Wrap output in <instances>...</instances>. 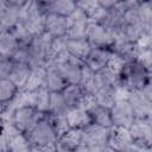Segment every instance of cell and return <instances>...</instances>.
I'll return each instance as SVG.
<instances>
[{
    "label": "cell",
    "instance_id": "6da1fadb",
    "mask_svg": "<svg viewBox=\"0 0 152 152\" xmlns=\"http://www.w3.org/2000/svg\"><path fill=\"white\" fill-rule=\"evenodd\" d=\"M45 13L44 1H24L20 7L19 23L32 37H36L44 32Z\"/></svg>",
    "mask_w": 152,
    "mask_h": 152
},
{
    "label": "cell",
    "instance_id": "7a4b0ae2",
    "mask_svg": "<svg viewBox=\"0 0 152 152\" xmlns=\"http://www.w3.org/2000/svg\"><path fill=\"white\" fill-rule=\"evenodd\" d=\"M52 37L48 32H43L32 38L30 44L27 45L28 57H30V66H44L49 59V51Z\"/></svg>",
    "mask_w": 152,
    "mask_h": 152
},
{
    "label": "cell",
    "instance_id": "3957f363",
    "mask_svg": "<svg viewBox=\"0 0 152 152\" xmlns=\"http://www.w3.org/2000/svg\"><path fill=\"white\" fill-rule=\"evenodd\" d=\"M151 81V71L138 64L135 61L127 62L122 74L120 75V83L129 89H141Z\"/></svg>",
    "mask_w": 152,
    "mask_h": 152
},
{
    "label": "cell",
    "instance_id": "277c9868",
    "mask_svg": "<svg viewBox=\"0 0 152 152\" xmlns=\"http://www.w3.org/2000/svg\"><path fill=\"white\" fill-rule=\"evenodd\" d=\"M27 139L31 144V146H49V145H55L57 141V134L55 133L51 124L44 116L40 119L37 125L26 134Z\"/></svg>",
    "mask_w": 152,
    "mask_h": 152
},
{
    "label": "cell",
    "instance_id": "5b68a950",
    "mask_svg": "<svg viewBox=\"0 0 152 152\" xmlns=\"http://www.w3.org/2000/svg\"><path fill=\"white\" fill-rule=\"evenodd\" d=\"M44 116H45V114L38 112L33 107H30V106L20 107L14 110L13 124L21 133L27 134L37 125V122L40 119H43Z\"/></svg>",
    "mask_w": 152,
    "mask_h": 152
},
{
    "label": "cell",
    "instance_id": "8992f818",
    "mask_svg": "<svg viewBox=\"0 0 152 152\" xmlns=\"http://www.w3.org/2000/svg\"><path fill=\"white\" fill-rule=\"evenodd\" d=\"M24 1L2 0L0 5V24L5 30L13 28L19 23L20 7Z\"/></svg>",
    "mask_w": 152,
    "mask_h": 152
},
{
    "label": "cell",
    "instance_id": "52a82bcc",
    "mask_svg": "<svg viewBox=\"0 0 152 152\" xmlns=\"http://www.w3.org/2000/svg\"><path fill=\"white\" fill-rule=\"evenodd\" d=\"M127 102L129 103L135 119H151L152 101L146 99L140 89H131Z\"/></svg>",
    "mask_w": 152,
    "mask_h": 152
},
{
    "label": "cell",
    "instance_id": "ba28073f",
    "mask_svg": "<svg viewBox=\"0 0 152 152\" xmlns=\"http://www.w3.org/2000/svg\"><path fill=\"white\" fill-rule=\"evenodd\" d=\"M108 134L109 128L91 122L83 128V144L90 147H106Z\"/></svg>",
    "mask_w": 152,
    "mask_h": 152
},
{
    "label": "cell",
    "instance_id": "9c48e42d",
    "mask_svg": "<svg viewBox=\"0 0 152 152\" xmlns=\"http://www.w3.org/2000/svg\"><path fill=\"white\" fill-rule=\"evenodd\" d=\"M128 131L134 142L146 146L152 145V119H135Z\"/></svg>",
    "mask_w": 152,
    "mask_h": 152
},
{
    "label": "cell",
    "instance_id": "30bf717a",
    "mask_svg": "<svg viewBox=\"0 0 152 152\" xmlns=\"http://www.w3.org/2000/svg\"><path fill=\"white\" fill-rule=\"evenodd\" d=\"M132 142H133V139L128 128L120 127V126H112L109 128L107 147L116 152H124Z\"/></svg>",
    "mask_w": 152,
    "mask_h": 152
},
{
    "label": "cell",
    "instance_id": "8fae6325",
    "mask_svg": "<svg viewBox=\"0 0 152 152\" xmlns=\"http://www.w3.org/2000/svg\"><path fill=\"white\" fill-rule=\"evenodd\" d=\"M86 39L89 42V44L93 48H110L112 44V37L108 33V31L97 23H88L87 25V32H86Z\"/></svg>",
    "mask_w": 152,
    "mask_h": 152
},
{
    "label": "cell",
    "instance_id": "7c38bea8",
    "mask_svg": "<svg viewBox=\"0 0 152 152\" xmlns=\"http://www.w3.org/2000/svg\"><path fill=\"white\" fill-rule=\"evenodd\" d=\"M110 116L113 126H120L126 128H128L135 120L134 113L127 101L115 102L114 106L110 108Z\"/></svg>",
    "mask_w": 152,
    "mask_h": 152
},
{
    "label": "cell",
    "instance_id": "4fadbf2b",
    "mask_svg": "<svg viewBox=\"0 0 152 152\" xmlns=\"http://www.w3.org/2000/svg\"><path fill=\"white\" fill-rule=\"evenodd\" d=\"M69 27L68 18L57 15L53 13H45L44 18V31L48 32L52 38L65 37Z\"/></svg>",
    "mask_w": 152,
    "mask_h": 152
},
{
    "label": "cell",
    "instance_id": "5bb4252c",
    "mask_svg": "<svg viewBox=\"0 0 152 152\" xmlns=\"http://www.w3.org/2000/svg\"><path fill=\"white\" fill-rule=\"evenodd\" d=\"M46 69V78H45V88L50 93H61L66 87V81L63 77L59 68L51 63L45 66Z\"/></svg>",
    "mask_w": 152,
    "mask_h": 152
},
{
    "label": "cell",
    "instance_id": "9a60e30c",
    "mask_svg": "<svg viewBox=\"0 0 152 152\" xmlns=\"http://www.w3.org/2000/svg\"><path fill=\"white\" fill-rule=\"evenodd\" d=\"M76 6L80 7L88 17L89 23L101 24L106 18L107 11L102 8L99 4V0H81L76 1Z\"/></svg>",
    "mask_w": 152,
    "mask_h": 152
},
{
    "label": "cell",
    "instance_id": "2e32d148",
    "mask_svg": "<svg viewBox=\"0 0 152 152\" xmlns=\"http://www.w3.org/2000/svg\"><path fill=\"white\" fill-rule=\"evenodd\" d=\"M110 55V50L107 48H93L86 61L83 62L88 68H90L94 72L106 68Z\"/></svg>",
    "mask_w": 152,
    "mask_h": 152
},
{
    "label": "cell",
    "instance_id": "e0dca14e",
    "mask_svg": "<svg viewBox=\"0 0 152 152\" xmlns=\"http://www.w3.org/2000/svg\"><path fill=\"white\" fill-rule=\"evenodd\" d=\"M65 118L68 120L70 128H82L83 129L86 126H88L89 124L93 122L91 115L78 107L69 108L65 114Z\"/></svg>",
    "mask_w": 152,
    "mask_h": 152
},
{
    "label": "cell",
    "instance_id": "ac0fdd59",
    "mask_svg": "<svg viewBox=\"0 0 152 152\" xmlns=\"http://www.w3.org/2000/svg\"><path fill=\"white\" fill-rule=\"evenodd\" d=\"M91 49H93V46L89 44V42L87 39H77V40L66 39L65 50L69 52V55H71L72 57L77 58L82 62L86 61V58L90 53Z\"/></svg>",
    "mask_w": 152,
    "mask_h": 152
},
{
    "label": "cell",
    "instance_id": "d6986e66",
    "mask_svg": "<svg viewBox=\"0 0 152 152\" xmlns=\"http://www.w3.org/2000/svg\"><path fill=\"white\" fill-rule=\"evenodd\" d=\"M20 44L12 33L11 30H4L0 33V56L11 58L14 52L19 49Z\"/></svg>",
    "mask_w": 152,
    "mask_h": 152
},
{
    "label": "cell",
    "instance_id": "ffe728a7",
    "mask_svg": "<svg viewBox=\"0 0 152 152\" xmlns=\"http://www.w3.org/2000/svg\"><path fill=\"white\" fill-rule=\"evenodd\" d=\"M44 7L46 13H53L66 18L76 8V1H71V0L44 1Z\"/></svg>",
    "mask_w": 152,
    "mask_h": 152
},
{
    "label": "cell",
    "instance_id": "44dd1931",
    "mask_svg": "<svg viewBox=\"0 0 152 152\" xmlns=\"http://www.w3.org/2000/svg\"><path fill=\"white\" fill-rule=\"evenodd\" d=\"M45 78H46V69L44 66H32L30 70L27 82L23 88V90L33 91L42 87H45Z\"/></svg>",
    "mask_w": 152,
    "mask_h": 152
},
{
    "label": "cell",
    "instance_id": "7402d4cb",
    "mask_svg": "<svg viewBox=\"0 0 152 152\" xmlns=\"http://www.w3.org/2000/svg\"><path fill=\"white\" fill-rule=\"evenodd\" d=\"M30 70H31L30 65H26V64H14L13 63L11 72L8 75V80L12 81L14 83V86L19 90H23V88L25 87V84L27 82V78H28V75H30Z\"/></svg>",
    "mask_w": 152,
    "mask_h": 152
},
{
    "label": "cell",
    "instance_id": "603a6c76",
    "mask_svg": "<svg viewBox=\"0 0 152 152\" xmlns=\"http://www.w3.org/2000/svg\"><path fill=\"white\" fill-rule=\"evenodd\" d=\"M61 144L66 146L69 150L74 151L77 146L83 144V129L82 128H70L65 134L57 139Z\"/></svg>",
    "mask_w": 152,
    "mask_h": 152
},
{
    "label": "cell",
    "instance_id": "cb8c5ba5",
    "mask_svg": "<svg viewBox=\"0 0 152 152\" xmlns=\"http://www.w3.org/2000/svg\"><path fill=\"white\" fill-rule=\"evenodd\" d=\"M65 103L68 104L69 108L76 107L80 99L84 94L82 87L80 84H66V87L61 91Z\"/></svg>",
    "mask_w": 152,
    "mask_h": 152
},
{
    "label": "cell",
    "instance_id": "d4e9b609",
    "mask_svg": "<svg viewBox=\"0 0 152 152\" xmlns=\"http://www.w3.org/2000/svg\"><path fill=\"white\" fill-rule=\"evenodd\" d=\"M68 109H69V107L65 103L61 93H50L49 109H48L46 114H49V115H65Z\"/></svg>",
    "mask_w": 152,
    "mask_h": 152
},
{
    "label": "cell",
    "instance_id": "484cf974",
    "mask_svg": "<svg viewBox=\"0 0 152 152\" xmlns=\"http://www.w3.org/2000/svg\"><path fill=\"white\" fill-rule=\"evenodd\" d=\"M49 100H50V91L45 87L33 90V108H36L38 112L43 114L48 113Z\"/></svg>",
    "mask_w": 152,
    "mask_h": 152
},
{
    "label": "cell",
    "instance_id": "4316f807",
    "mask_svg": "<svg viewBox=\"0 0 152 152\" xmlns=\"http://www.w3.org/2000/svg\"><path fill=\"white\" fill-rule=\"evenodd\" d=\"M95 78L100 86V88H113L116 84L120 83V77L114 75L112 71H109L107 68H103L95 72Z\"/></svg>",
    "mask_w": 152,
    "mask_h": 152
},
{
    "label": "cell",
    "instance_id": "83f0119b",
    "mask_svg": "<svg viewBox=\"0 0 152 152\" xmlns=\"http://www.w3.org/2000/svg\"><path fill=\"white\" fill-rule=\"evenodd\" d=\"M19 89L8 78L0 80V104H6L15 96Z\"/></svg>",
    "mask_w": 152,
    "mask_h": 152
},
{
    "label": "cell",
    "instance_id": "f1b7e54d",
    "mask_svg": "<svg viewBox=\"0 0 152 152\" xmlns=\"http://www.w3.org/2000/svg\"><path fill=\"white\" fill-rule=\"evenodd\" d=\"M90 115H91L93 122L96 124V125L103 126L106 128H110L113 126L112 116H110V109H107V108H103V107L97 106L90 113Z\"/></svg>",
    "mask_w": 152,
    "mask_h": 152
},
{
    "label": "cell",
    "instance_id": "f546056e",
    "mask_svg": "<svg viewBox=\"0 0 152 152\" xmlns=\"http://www.w3.org/2000/svg\"><path fill=\"white\" fill-rule=\"evenodd\" d=\"M45 116L49 120V122L51 124L55 133L57 134V138H61L63 134H65L70 129V126L68 124L65 115H49V114H46Z\"/></svg>",
    "mask_w": 152,
    "mask_h": 152
},
{
    "label": "cell",
    "instance_id": "4dcf8cb0",
    "mask_svg": "<svg viewBox=\"0 0 152 152\" xmlns=\"http://www.w3.org/2000/svg\"><path fill=\"white\" fill-rule=\"evenodd\" d=\"M95 99L97 102V106L110 109L114 103H115V99H114V94H113V88H102L100 89L96 94H95Z\"/></svg>",
    "mask_w": 152,
    "mask_h": 152
},
{
    "label": "cell",
    "instance_id": "1f68e13d",
    "mask_svg": "<svg viewBox=\"0 0 152 152\" xmlns=\"http://www.w3.org/2000/svg\"><path fill=\"white\" fill-rule=\"evenodd\" d=\"M126 64H127V61L124 57H121V56H119V55H116V53L110 51V55H109L108 62L106 64V68L109 71H112L114 75L120 77V75L122 74Z\"/></svg>",
    "mask_w": 152,
    "mask_h": 152
},
{
    "label": "cell",
    "instance_id": "d6a6232c",
    "mask_svg": "<svg viewBox=\"0 0 152 152\" xmlns=\"http://www.w3.org/2000/svg\"><path fill=\"white\" fill-rule=\"evenodd\" d=\"M87 25H88V23H72V24H69L68 31L65 33V38L70 39V40L86 39Z\"/></svg>",
    "mask_w": 152,
    "mask_h": 152
},
{
    "label": "cell",
    "instance_id": "836d02e7",
    "mask_svg": "<svg viewBox=\"0 0 152 152\" xmlns=\"http://www.w3.org/2000/svg\"><path fill=\"white\" fill-rule=\"evenodd\" d=\"M138 12L144 25L152 26V1H139Z\"/></svg>",
    "mask_w": 152,
    "mask_h": 152
},
{
    "label": "cell",
    "instance_id": "e575fe53",
    "mask_svg": "<svg viewBox=\"0 0 152 152\" xmlns=\"http://www.w3.org/2000/svg\"><path fill=\"white\" fill-rule=\"evenodd\" d=\"M134 61L144 66L146 70L151 71V63H152V49H138Z\"/></svg>",
    "mask_w": 152,
    "mask_h": 152
},
{
    "label": "cell",
    "instance_id": "d590c367",
    "mask_svg": "<svg viewBox=\"0 0 152 152\" xmlns=\"http://www.w3.org/2000/svg\"><path fill=\"white\" fill-rule=\"evenodd\" d=\"M11 31L14 34V37L17 38V40L19 42L20 46H27L33 38L20 23H18L13 28H11Z\"/></svg>",
    "mask_w": 152,
    "mask_h": 152
},
{
    "label": "cell",
    "instance_id": "8d00e7d4",
    "mask_svg": "<svg viewBox=\"0 0 152 152\" xmlns=\"http://www.w3.org/2000/svg\"><path fill=\"white\" fill-rule=\"evenodd\" d=\"M78 108L86 110L87 113H91L96 107H97V102H96V99H95V95H91V94H87L84 93L82 95V97L80 99L77 106Z\"/></svg>",
    "mask_w": 152,
    "mask_h": 152
},
{
    "label": "cell",
    "instance_id": "74e56055",
    "mask_svg": "<svg viewBox=\"0 0 152 152\" xmlns=\"http://www.w3.org/2000/svg\"><path fill=\"white\" fill-rule=\"evenodd\" d=\"M10 59L14 64H26V65H30V57H28L27 46H19V49L14 52V55Z\"/></svg>",
    "mask_w": 152,
    "mask_h": 152
},
{
    "label": "cell",
    "instance_id": "f35d334b",
    "mask_svg": "<svg viewBox=\"0 0 152 152\" xmlns=\"http://www.w3.org/2000/svg\"><path fill=\"white\" fill-rule=\"evenodd\" d=\"M129 91H131V89L128 87H126L125 84H122V83H119L115 87H113V94H114L115 102L127 101L128 96H129Z\"/></svg>",
    "mask_w": 152,
    "mask_h": 152
},
{
    "label": "cell",
    "instance_id": "ab89813d",
    "mask_svg": "<svg viewBox=\"0 0 152 152\" xmlns=\"http://www.w3.org/2000/svg\"><path fill=\"white\" fill-rule=\"evenodd\" d=\"M134 44L138 49H151V46H152V31L144 32Z\"/></svg>",
    "mask_w": 152,
    "mask_h": 152
},
{
    "label": "cell",
    "instance_id": "60d3db41",
    "mask_svg": "<svg viewBox=\"0 0 152 152\" xmlns=\"http://www.w3.org/2000/svg\"><path fill=\"white\" fill-rule=\"evenodd\" d=\"M12 61L10 58H5V57H0V80L4 78H8V75L11 72L12 69Z\"/></svg>",
    "mask_w": 152,
    "mask_h": 152
},
{
    "label": "cell",
    "instance_id": "b9f144b4",
    "mask_svg": "<svg viewBox=\"0 0 152 152\" xmlns=\"http://www.w3.org/2000/svg\"><path fill=\"white\" fill-rule=\"evenodd\" d=\"M93 75H94V71L90 69V68H88L84 63H83V65H82V68H81V78H80V86L81 87H83L91 77H93Z\"/></svg>",
    "mask_w": 152,
    "mask_h": 152
},
{
    "label": "cell",
    "instance_id": "7bdbcfd3",
    "mask_svg": "<svg viewBox=\"0 0 152 152\" xmlns=\"http://www.w3.org/2000/svg\"><path fill=\"white\" fill-rule=\"evenodd\" d=\"M124 152H152V148H151V146L141 145V144L133 141Z\"/></svg>",
    "mask_w": 152,
    "mask_h": 152
},
{
    "label": "cell",
    "instance_id": "ee69618b",
    "mask_svg": "<svg viewBox=\"0 0 152 152\" xmlns=\"http://www.w3.org/2000/svg\"><path fill=\"white\" fill-rule=\"evenodd\" d=\"M103 147H90V146H87L84 144L77 146L72 152H101Z\"/></svg>",
    "mask_w": 152,
    "mask_h": 152
},
{
    "label": "cell",
    "instance_id": "f6af8a7d",
    "mask_svg": "<svg viewBox=\"0 0 152 152\" xmlns=\"http://www.w3.org/2000/svg\"><path fill=\"white\" fill-rule=\"evenodd\" d=\"M30 152H55V145H49V146H31Z\"/></svg>",
    "mask_w": 152,
    "mask_h": 152
},
{
    "label": "cell",
    "instance_id": "bcb514c9",
    "mask_svg": "<svg viewBox=\"0 0 152 152\" xmlns=\"http://www.w3.org/2000/svg\"><path fill=\"white\" fill-rule=\"evenodd\" d=\"M140 90H141V93L145 95L146 99H148L150 101H152V84H151V81L147 82Z\"/></svg>",
    "mask_w": 152,
    "mask_h": 152
},
{
    "label": "cell",
    "instance_id": "7dc6e473",
    "mask_svg": "<svg viewBox=\"0 0 152 152\" xmlns=\"http://www.w3.org/2000/svg\"><path fill=\"white\" fill-rule=\"evenodd\" d=\"M0 152H10L7 139L1 132H0Z\"/></svg>",
    "mask_w": 152,
    "mask_h": 152
},
{
    "label": "cell",
    "instance_id": "c3c4849f",
    "mask_svg": "<svg viewBox=\"0 0 152 152\" xmlns=\"http://www.w3.org/2000/svg\"><path fill=\"white\" fill-rule=\"evenodd\" d=\"M115 0H99V4H100V6L102 7V8H104L106 11H108V10H110L114 5H115Z\"/></svg>",
    "mask_w": 152,
    "mask_h": 152
},
{
    "label": "cell",
    "instance_id": "681fc988",
    "mask_svg": "<svg viewBox=\"0 0 152 152\" xmlns=\"http://www.w3.org/2000/svg\"><path fill=\"white\" fill-rule=\"evenodd\" d=\"M101 152H116V151H114V150H112V148H109V147H107V146H106V147H103V148H102V151H101Z\"/></svg>",
    "mask_w": 152,
    "mask_h": 152
},
{
    "label": "cell",
    "instance_id": "f907efd6",
    "mask_svg": "<svg viewBox=\"0 0 152 152\" xmlns=\"http://www.w3.org/2000/svg\"><path fill=\"white\" fill-rule=\"evenodd\" d=\"M4 30H5V28H4V27H2V25H1V24H0V33H1V32H2V31H4Z\"/></svg>",
    "mask_w": 152,
    "mask_h": 152
},
{
    "label": "cell",
    "instance_id": "816d5d0a",
    "mask_svg": "<svg viewBox=\"0 0 152 152\" xmlns=\"http://www.w3.org/2000/svg\"><path fill=\"white\" fill-rule=\"evenodd\" d=\"M1 126H2V122H1V119H0V129H1Z\"/></svg>",
    "mask_w": 152,
    "mask_h": 152
},
{
    "label": "cell",
    "instance_id": "f5cc1de1",
    "mask_svg": "<svg viewBox=\"0 0 152 152\" xmlns=\"http://www.w3.org/2000/svg\"><path fill=\"white\" fill-rule=\"evenodd\" d=\"M1 1H2V0H0V5H1Z\"/></svg>",
    "mask_w": 152,
    "mask_h": 152
}]
</instances>
